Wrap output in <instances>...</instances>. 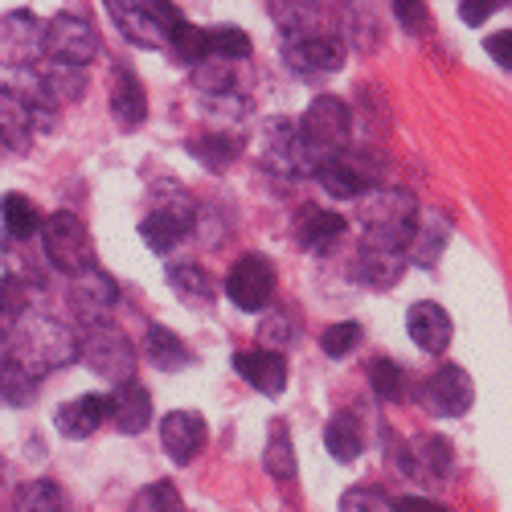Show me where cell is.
<instances>
[{
	"mask_svg": "<svg viewBox=\"0 0 512 512\" xmlns=\"http://www.w3.org/2000/svg\"><path fill=\"white\" fill-rule=\"evenodd\" d=\"M283 62L295 74H304V78L336 74V70H345V62H349V41L345 37H300V41H283Z\"/></svg>",
	"mask_w": 512,
	"mask_h": 512,
	"instance_id": "cell-14",
	"label": "cell"
},
{
	"mask_svg": "<svg viewBox=\"0 0 512 512\" xmlns=\"http://www.w3.org/2000/svg\"><path fill=\"white\" fill-rule=\"evenodd\" d=\"M369 386H373V394H377L381 402H402V394H406V373H402L398 361L381 357V361L369 365Z\"/></svg>",
	"mask_w": 512,
	"mask_h": 512,
	"instance_id": "cell-41",
	"label": "cell"
},
{
	"mask_svg": "<svg viewBox=\"0 0 512 512\" xmlns=\"http://www.w3.org/2000/svg\"><path fill=\"white\" fill-rule=\"evenodd\" d=\"M345 234V213H332L320 205L300 209V222H295V238H300L304 250H324L328 242H336Z\"/></svg>",
	"mask_w": 512,
	"mask_h": 512,
	"instance_id": "cell-31",
	"label": "cell"
},
{
	"mask_svg": "<svg viewBox=\"0 0 512 512\" xmlns=\"http://www.w3.org/2000/svg\"><path fill=\"white\" fill-rule=\"evenodd\" d=\"M107 418L119 435H144L152 422V394L140 381H123L115 386V394L107 398Z\"/></svg>",
	"mask_w": 512,
	"mask_h": 512,
	"instance_id": "cell-24",
	"label": "cell"
},
{
	"mask_svg": "<svg viewBox=\"0 0 512 512\" xmlns=\"http://www.w3.org/2000/svg\"><path fill=\"white\" fill-rule=\"evenodd\" d=\"M263 472L279 484H291L300 476V463H295V447H291V431L287 422H271V435H267V451H263Z\"/></svg>",
	"mask_w": 512,
	"mask_h": 512,
	"instance_id": "cell-34",
	"label": "cell"
},
{
	"mask_svg": "<svg viewBox=\"0 0 512 512\" xmlns=\"http://www.w3.org/2000/svg\"><path fill=\"white\" fill-rule=\"evenodd\" d=\"M37 238H41V254H46V263H50L54 271H62L66 279L99 267L95 238H91L87 222H82L78 213H70V209L50 213V218L41 222V234H37Z\"/></svg>",
	"mask_w": 512,
	"mask_h": 512,
	"instance_id": "cell-4",
	"label": "cell"
},
{
	"mask_svg": "<svg viewBox=\"0 0 512 512\" xmlns=\"http://www.w3.org/2000/svg\"><path fill=\"white\" fill-rule=\"evenodd\" d=\"M394 512H451V508L439 500H426V496H402V500H394Z\"/></svg>",
	"mask_w": 512,
	"mask_h": 512,
	"instance_id": "cell-47",
	"label": "cell"
},
{
	"mask_svg": "<svg viewBox=\"0 0 512 512\" xmlns=\"http://www.w3.org/2000/svg\"><path fill=\"white\" fill-rule=\"evenodd\" d=\"M168 54H173L181 66H197V62H205L209 58V41H205V29L201 25H193L189 17H181L177 25H173V33H168Z\"/></svg>",
	"mask_w": 512,
	"mask_h": 512,
	"instance_id": "cell-37",
	"label": "cell"
},
{
	"mask_svg": "<svg viewBox=\"0 0 512 512\" xmlns=\"http://www.w3.org/2000/svg\"><path fill=\"white\" fill-rule=\"evenodd\" d=\"M242 152V140L238 132H218V127H209V132L193 136L189 140V156L201 160L205 168H213V173H222V168H230Z\"/></svg>",
	"mask_w": 512,
	"mask_h": 512,
	"instance_id": "cell-33",
	"label": "cell"
},
{
	"mask_svg": "<svg viewBox=\"0 0 512 512\" xmlns=\"http://www.w3.org/2000/svg\"><path fill=\"white\" fill-rule=\"evenodd\" d=\"M9 336V361L33 373L37 381L78 361V332L46 312H25Z\"/></svg>",
	"mask_w": 512,
	"mask_h": 512,
	"instance_id": "cell-1",
	"label": "cell"
},
{
	"mask_svg": "<svg viewBox=\"0 0 512 512\" xmlns=\"http://www.w3.org/2000/svg\"><path fill=\"white\" fill-rule=\"evenodd\" d=\"M291 320L283 316V312H267L263 316V324H259V345H267L271 353H279L283 345H287V340H291Z\"/></svg>",
	"mask_w": 512,
	"mask_h": 512,
	"instance_id": "cell-44",
	"label": "cell"
},
{
	"mask_svg": "<svg viewBox=\"0 0 512 512\" xmlns=\"http://www.w3.org/2000/svg\"><path fill=\"white\" fill-rule=\"evenodd\" d=\"M37 386L41 381L33 373H25L21 365H13L9 357L0 361V402H9V406H29L37 398Z\"/></svg>",
	"mask_w": 512,
	"mask_h": 512,
	"instance_id": "cell-38",
	"label": "cell"
},
{
	"mask_svg": "<svg viewBox=\"0 0 512 512\" xmlns=\"http://www.w3.org/2000/svg\"><path fill=\"white\" fill-rule=\"evenodd\" d=\"M447 238H451V218L443 209H418V226H414V238L406 246V263L414 267H435L447 250Z\"/></svg>",
	"mask_w": 512,
	"mask_h": 512,
	"instance_id": "cell-25",
	"label": "cell"
},
{
	"mask_svg": "<svg viewBox=\"0 0 512 512\" xmlns=\"http://www.w3.org/2000/svg\"><path fill=\"white\" fill-rule=\"evenodd\" d=\"M426 410L439 414V418H463L476 402V386L459 365H439L422 386Z\"/></svg>",
	"mask_w": 512,
	"mask_h": 512,
	"instance_id": "cell-15",
	"label": "cell"
},
{
	"mask_svg": "<svg viewBox=\"0 0 512 512\" xmlns=\"http://www.w3.org/2000/svg\"><path fill=\"white\" fill-rule=\"evenodd\" d=\"M41 17L33 9L0 13V66L5 70H33L41 58Z\"/></svg>",
	"mask_w": 512,
	"mask_h": 512,
	"instance_id": "cell-12",
	"label": "cell"
},
{
	"mask_svg": "<svg viewBox=\"0 0 512 512\" xmlns=\"http://www.w3.org/2000/svg\"><path fill=\"white\" fill-rule=\"evenodd\" d=\"M78 361L87 365L95 377L111 381V386H123V381H136V345L127 340L123 328H115L111 320L87 324L78 336Z\"/></svg>",
	"mask_w": 512,
	"mask_h": 512,
	"instance_id": "cell-6",
	"label": "cell"
},
{
	"mask_svg": "<svg viewBox=\"0 0 512 512\" xmlns=\"http://www.w3.org/2000/svg\"><path fill=\"white\" fill-rule=\"evenodd\" d=\"M115 300H119V283L103 267H91V271L74 275L70 287H66V304L74 308V316L82 320V328L107 320V312L115 308Z\"/></svg>",
	"mask_w": 512,
	"mask_h": 512,
	"instance_id": "cell-13",
	"label": "cell"
},
{
	"mask_svg": "<svg viewBox=\"0 0 512 512\" xmlns=\"http://www.w3.org/2000/svg\"><path fill=\"white\" fill-rule=\"evenodd\" d=\"M418 226V197L398 185H381L361 197V246L402 250L410 246Z\"/></svg>",
	"mask_w": 512,
	"mask_h": 512,
	"instance_id": "cell-2",
	"label": "cell"
},
{
	"mask_svg": "<svg viewBox=\"0 0 512 512\" xmlns=\"http://www.w3.org/2000/svg\"><path fill=\"white\" fill-rule=\"evenodd\" d=\"M33 295H37V283H29V275L5 271L0 275V320L17 324L25 312H33Z\"/></svg>",
	"mask_w": 512,
	"mask_h": 512,
	"instance_id": "cell-36",
	"label": "cell"
},
{
	"mask_svg": "<svg viewBox=\"0 0 512 512\" xmlns=\"http://www.w3.org/2000/svg\"><path fill=\"white\" fill-rule=\"evenodd\" d=\"M234 373L246 381L250 390H259L263 398H279L287 390V357L271 353V349L234 353Z\"/></svg>",
	"mask_w": 512,
	"mask_h": 512,
	"instance_id": "cell-22",
	"label": "cell"
},
{
	"mask_svg": "<svg viewBox=\"0 0 512 512\" xmlns=\"http://www.w3.org/2000/svg\"><path fill=\"white\" fill-rule=\"evenodd\" d=\"M205 41H209V58H222V62H246L250 58V33H242L234 25L205 29Z\"/></svg>",
	"mask_w": 512,
	"mask_h": 512,
	"instance_id": "cell-39",
	"label": "cell"
},
{
	"mask_svg": "<svg viewBox=\"0 0 512 512\" xmlns=\"http://www.w3.org/2000/svg\"><path fill=\"white\" fill-rule=\"evenodd\" d=\"M50 115L54 111L33 103L21 87H0V144H5L9 152H17V156H25L41 127H46V132L54 127Z\"/></svg>",
	"mask_w": 512,
	"mask_h": 512,
	"instance_id": "cell-9",
	"label": "cell"
},
{
	"mask_svg": "<svg viewBox=\"0 0 512 512\" xmlns=\"http://www.w3.org/2000/svg\"><path fill=\"white\" fill-rule=\"evenodd\" d=\"M312 177H316L320 189H324L328 197H336V201H357V197H365V193L373 189L369 168L357 164V156H353L349 148L336 152V156H328V160H320V164L312 168Z\"/></svg>",
	"mask_w": 512,
	"mask_h": 512,
	"instance_id": "cell-20",
	"label": "cell"
},
{
	"mask_svg": "<svg viewBox=\"0 0 512 512\" xmlns=\"http://www.w3.org/2000/svg\"><path fill=\"white\" fill-rule=\"evenodd\" d=\"M0 259H5V246H0Z\"/></svg>",
	"mask_w": 512,
	"mask_h": 512,
	"instance_id": "cell-49",
	"label": "cell"
},
{
	"mask_svg": "<svg viewBox=\"0 0 512 512\" xmlns=\"http://www.w3.org/2000/svg\"><path fill=\"white\" fill-rule=\"evenodd\" d=\"M197 201L181 189V185H160L156 189V205L140 218V238L152 254H168L173 246H181L193 230H197Z\"/></svg>",
	"mask_w": 512,
	"mask_h": 512,
	"instance_id": "cell-5",
	"label": "cell"
},
{
	"mask_svg": "<svg viewBox=\"0 0 512 512\" xmlns=\"http://www.w3.org/2000/svg\"><path fill=\"white\" fill-rule=\"evenodd\" d=\"M484 50L492 54V62H496V66L512 70V29H504V33H492Z\"/></svg>",
	"mask_w": 512,
	"mask_h": 512,
	"instance_id": "cell-46",
	"label": "cell"
},
{
	"mask_svg": "<svg viewBox=\"0 0 512 512\" xmlns=\"http://www.w3.org/2000/svg\"><path fill=\"white\" fill-rule=\"evenodd\" d=\"M107 422V398L103 394H78L54 410V426L66 439H91Z\"/></svg>",
	"mask_w": 512,
	"mask_h": 512,
	"instance_id": "cell-27",
	"label": "cell"
},
{
	"mask_svg": "<svg viewBox=\"0 0 512 512\" xmlns=\"http://www.w3.org/2000/svg\"><path fill=\"white\" fill-rule=\"evenodd\" d=\"M295 132H300V148H304V160H308V173L336 156V152H345L349 148V136H353V111L345 99H336V95H320L308 103V111L295 119Z\"/></svg>",
	"mask_w": 512,
	"mask_h": 512,
	"instance_id": "cell-3",
	"label": "cell"
},
{
	"mask_svg": "<svg viewBox=\"0 0 512 512\" xmlns=\"http://www.w3.org/2000/svg\"><path fill=\"white\" fill-rule=\"evenodd\" d=\"M259 164L267 168L271 177L279 181H295L308 173V160H304V148H300V132H295V119L291 115H275L267 119L263 136H259Z\"/></svg>",
	"mask_w": 512,
	"mask_h": 512,
	"instance_id": "cell-10",
	"label": "cell"
},
{
	"mask_svg": "<svg viewBox=\"0 0 512 512\" xmlns=\"http://www.w3.org/2000/svg\"><path fill=\"white\" fill-rule=\"evenodd\" d=\"M336 508L340 512H394V500L386 496V488H377V484H357V488H349L345 496H340Z\"/></svg>",
	"mask_w": 512,
	"mask_h": 512,
	"instance_id": "cell-42",
	"label": "cell"
},
{
	"mask_svg": "<svg viewBox=\"0 0 512 512\" xmlns=\"http://www.w3.org/2000/svg\"><path fill=\"white\" fill-rule=\"evenodd\" d=\"M107 13L119 33L144 50H168V33L185 17L177 5H164V0H111Z\"/></svg>",
	"mask_w": 512,
	"mask_h": 512,
	"instance_id": "cell-8",
	"label": "cell"
},
{
	"mask_svg": "<svg viewBox=\"0 0 512 512\" xmlns=\"http://www.w3.org/2000/svg\"><path fill=\"white\" fill-rule=\"evenodd\" d=\"M160 443H164V455L173 459L177 467L193 463L201 455V447H205V418L197 410H173V414H164Z\"/></svg>",
	"mask_w": 512,
	"mask_h": 512,
	"instance_id": "cell-21",
	"label": "cell"
},
{
	"mask_svg": "<svg viewBox=\"0 0 512 512\" xmlns=\"http://www.w3.org/2000/svg\"><path fill=\"white\" fill-rule=\"evenodd\" d=\"M394 13H398V21H402L406 29H422V25H426V5H406V0H398Z\"/></svg>",
	"mask_w": 512,
	"mask_h": 512,
	"instance_id": "cell-48",
	"label": "cell"
},
{
	"mask_svg": "<svg viewBox=\"0 0 512 512\" xmlns=\"http://www.w3.org/2000/svg\"><path fill=\"white\" fill-rule=\"evenodd\" d=\"M107 103H111V115L123 132H136V127L148 119V91L132 66L115 62L107 70Z\"/></svg>",
	"mask_w": 512,
	"mask_h": 512,
	"instance_id": "cell-16",
	"label": "cell"
},
{
	"mask_svg": "<svg viewBox=\"0 0 512 512\" xmlns=\"http://www.w3.org/2000/svg\"><path fill=\"white\" fill-rule=\"evenodd\" d=\"M168 291H173L177 300H181L189 312H197V316L213 312V304H218V287H213L209 271L197 267V263H177V267H168Z\"/></svg>",
	"mask_w": 512,
	"mask_h": 512,
	"instance_id": "cell-28",
	"label": "cell"
},
{
	"mask_svg": "<svg viewBox=\"0 0 512 512\" xmlns=\"http://www.w3.org/2000/svg\"><path fill=\"white\" fill-rule=\"evenodd\" d=\"M357 345H361V324H357V320H340V324H328V328L320 332L324 357H349Z\"/></svg>",
	"mask_w": 512,
	"mask_h": 512,
	"instance_id": "cell-43",
	"label": "cell"
},
{
	"mask_svg": "<svg viewBox=\"0 0 512 512\" xmlns=\"http://www.w3.org/2000/svg\"><path fill=\"white\" fill-rule=\"evenodd\" d=\"M406 271V254L402 250H381V246H357L353 275L373 287V291H390Z\"/></svg>",
	"mask_w": 512,
	"mask_h": 512,
	"instance_id": "cell-29",
	"label": "cell"
},
{
	"mask_svg": "<svg viewBox=\"0 0 512 512\" xmlns=\"http://www.w3.org/2000/svg\"><path fill=\"white\" fill-rule=\"evenodd\" d=\"M451 463H455L451 459V443L443 435H418V439L402 443V451H398V467H402L410 480H418V484L447 480Z\"/></svg>",
	"mask_w": 512,
	"mask_h": 512,
	"instance_id": "cell-19",
	"label": "cell"
},
{
	"mask_svg": "<svg viewBox=\"0 0 512 512\" xmlns=\"http://www.w3.org/2000/svg\"><path fill=\"white\" fill-rule=\"evenodd\" d=\"M103 50V37L95 29V21L87 13H54L46 33H41V54L46 62H58V66H74V70H87Z\"/></svg>",
	"mask_w": 512,
	"mask_h": 512,
	"instance_id": "cell-7",
	"label": "cell"
},
{
	"mask_svg": "<svg viewBox=\"0 0 512 512\" xmlns=\"http://www.w3.org/2000/svg\"><path fill=\"white\" fill-rule=\"evenodd\" d=\"M406 332H410V340H414L422 353H443L451 345V336H455V324H451V316H447L443 304L418 300L406 312Z\"/></svg>",
	"mask_w": 512,
	"mask_h": 512,
	"instance_id": "cell-23",
	"label": "cell"
},
{
	"mask_svg": "<svg viewBox=\"0 0 512 512\" xmlns=\"http://www.w3.org/2000/svg\"><path fill=\"white\" fill-rule=\"evenodd\" d=\"M226 300L242 312H267L275 300V267L267 254H242L226 275Z\"/></svg>",
	"mask_w": 512,
	"mask_h": 512,
	"instance_id": "cell-11",
	"label": "cell"
},
{
	"mask_svg": "<svg viewBox=\"0 0 512 512\" xmlns=\"http://www.w3.org/2000/svg\"><path fill=\"white\" fill-rule=\"evenodd\" d=\"M324 447L336 463H353L365 451V431H361V418L353 410H340L328 418L324 426Z\"/></svg>",
	"mask_w": 512,
	"mask_h": 512,
	"instance_id": "cell-30",
	"label": "cell"
},
{
	"mask_svg": "<svg viewBox=\"0 0 512 512\" xmlns=\"http://www.w3.org/2000/svg\"><path fill=\"white\" fill-rule=\"evenodd\" d=\"M271 17H275L283 41L345 37V29H340V9H332V5H271Z\"/></svg>",
	"mask_w": 512,
	"mask_h": 512,
	"instance_id": "cell-17",
	"label": "cell"
},
{
	"mask_svg": "<svg viewBox=\"0 0 512 512\" xmlns=\"http://www.w3.org/2000/svg\"><path fill=\"white\" fill-rule=\"evenodd\" d=\"M144 357L160 373H185V369L197 365V353L185 345L173 328H164V324H148V332H144Z\"/></svg>",
	"mask_w": 512,
	"mask_h": 512,
	"instance_id": "cell-26",
	"label": "cell"
},
{
	"mask_svg": "<svg viewBox=\"0 0 512 512\" xmlns=\"http://www.w3.org/2000/svg\"><path fill=\"white\" fill-rule=\"evenodd\" d=\"M13 512H74V508H70V496H66L62 484H54V480H29V484L17 488Z\"/></svg>",
	"mask_w": 512,
	"mask_h": 512,
	"instance_id": "cell-35",
	"label": "cell"
},
{
	"mask_svg": "<svg viewBox=\"0 0 512 512\" xmlns=\"http://www.w3.org/2000/svg\"><path fill=\"white\" fill-rule=\"evenodd\" d=\"M33 103H41L46 111H58V107H70L87 95V70H74V66H58V62H46L33 70V87L25 91Z\"/></svg>",
	"mask_w": 512,
	"mask_h": 512,
	"instance_id": "cell-18",
	"label": "cell"
},
{
	"mask_svg": "<svg viewBox=\"0 0 512 512\" xmlns=\"http://www.w3.org/2000/svg\"><path fill=\"white\" fill-rule=\"evenodd\" d=\"M127 512H185V500H181L173 480H156L144 492H136V500L127 504Z\"/></svg>",
	"mask_w": 512,
	"mask_h": 512,
	"instance_id": "cell-40",
	"label": "cell"
},
{
	"mask_svg": "<svg viewBox=\"0 0 512 512\" xmlns=\"http://www.w3.org/2000/svg\"><path fill=\"white\" fill-rule=\"evenodd\" d=\"M41 209L25 197V193H5L0 197V226H5V234L13 242H33L41 234Z\"/></svg>",
	"mask_w": 512,
	"mask_h": 512,
	"instance_id": "cell-32",
	"label": "cell"
},
{
	"mask_svg": "<svg viewBox=\"0 0 512 512\" xmlns=\"http://www.w3.org/2000/svg\"><path fill=\"white\" fill-rule=\"evenodd\" d=\"M496 9H500V0H463L459 17H463V25H484Z\"/></svg>",
	"mask_w": 512,
	"mask_h": 512,
	"instance_id": "cell-45",
	"label": "cell"
}]
</instances>
